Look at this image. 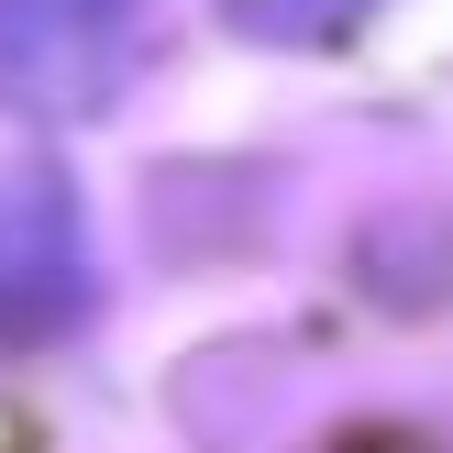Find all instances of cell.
<instances>
[{
    "label": "cell",
    "instance_id": "cell-1",
    "mask_svg": "<svg viewBox=\"0 0 453 453\" xmlns=\"http://www.w3.org/2000/svg\"><path fill=\"white\" fill-rule=\"evenodd\" d=\"M155 44V0H0V100L44 122H88L133 88Z\"/></svg>",
    "mask_w": 453,
    "mask_h": 453
},
{
    "label": "cell",
    "instance_id": "cell-2",
    "mask_svg": "<svg viewBox=\"0 0 453 453\" xmlns=\"http://www.w3.org/2000/svg\"><path fill=\"white\" fill-rule=\"evenodd\" d=\"M88 310V243H78V199L44 166L0 177V343H44Z\"/></svg>",
    "mask_w": 453,
    "mask_h": 453
},
{
    "label": "cell",
    "instance_id": "cell-3",
    "mask_svg": "<svg viewBox=\"0 0 453 453\" xmlns=\"http://www.w3.org/2000/svg\"><path fill=\"white\" fill-rule=\"evenodd\" d=\"M376 12H388V0H221V22H233L243 44H288V56H310V44H343V34H365Z\"/></svg>",
    "mask_w": 453,
    "mask_h": 453
}]
</instances>
